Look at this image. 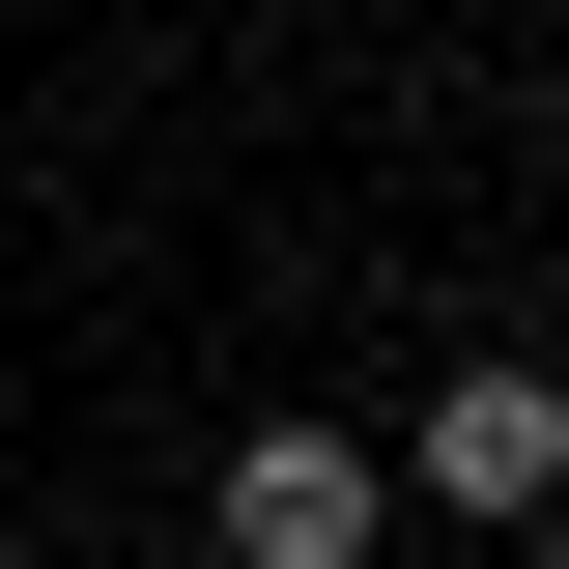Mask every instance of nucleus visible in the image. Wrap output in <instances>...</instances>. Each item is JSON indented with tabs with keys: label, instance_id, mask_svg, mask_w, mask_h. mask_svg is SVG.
Wrapping results in <instances>:
<instances>
[{
	"label": "nucleus",
	"instance_id": "nucleus-1",
	"mask_svg": "<svg viewBox=\"0 0 569 569\" xmlns=\"http://www.w3.org/2000/svg\"><path fill=\"white\" fill-rule=\"evenodd\" d=\"M200 541L228 569H370V541H399V456H370V427H228Z\"/></svg>",
	"mask_w": 569,
	"mask_h": 569
},
{
	"label": "nucleus",
	"instance_id": "nucleus-2",
	"mask_svg": "<svg viewBox=\"0 0 569 569\" xmlns=\"http://www.w3.org/2000/svg\"><path fill=\"white\" fill-rule=\"evenodd\" d=\"M399 485H427V512H541V485H569V370H541V342H456L427 427H399Z\"/></svg>",
	"mask_w": 569,
	"mask_h": 569
},
{
	"label": "nucleus",
	"instance_id": "nucleus-3",
	"mask_svg": "<svg viewBox=\"0 0 569 569\" xmlns=\"http://www.w3.org/2000/svg\"><path fill=\"white\" fill-rule=\"evenodd\" d=\"M512 569H569V485H541V512H512Z\"/></svg>",
	"mask_w": 569,
	"mask_h": 569
},
{
	"label": "nucleus",
	"instance_id": "nucleus-4",
	"mask_svg": "<svg viewBox=\"0 0 569 569\" xmlns=\"http://www.w3.org/2000/svg\"><path fill=\"white\" fill-rule=\"evenodd\" d=\"M0 569H29V541H0Z\"/></svg>",
	"mask_w": 569,
	"mask_h": 569
}]
</instances>
